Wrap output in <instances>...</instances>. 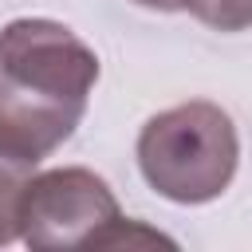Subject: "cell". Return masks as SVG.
Listing matches in <instances>:
<instances>
[{
  "instance_id": "cell-1",
  "label": "cell",
  "mask_w": 252,
  "mask_h": 252,
  "mask_svg": "<svg viewBox=\"0 0 252 252\" xmlns=\"http://www.w3.org/2000/svg\"><path fill=\"white\" fill-rule=\"evenodd\" d=\"M98 79L94 51L55 20H16L0 32V150L43 161L71 138Z\"/></svg>"
},
{
  "instance_id": "cell-2",
  "label": "cell",
  "mask_w": 252,
  "mask_h": 252,
  "mask_svg": "<svg viewBox=\"0 0 252 252\" xmlns=\"http://www.w3.org/2000/svg\"><path fill=\"white\" fill-rule=\"evenodd\" d=\"M138 165L146 181L169 201H213L236 173V130L213 102L173 106L142 126Z\"/></svg>"
},
{
  "instance_id": "cell-3",
  "label": "cell",
  "mask_w": 252,
  "mask_h": 252,
  "mask_svg": "<svg viewBox=\"0 0 252 252\" xmlns=\"http://www.w3.org/2000/svg\"><path fill=\"white\" fill-rule=\"evenodd\" d=\"M20 236L32 248L173 244L161 232L122 220L106 181L87 169H55V173L32 177L20 205Z\"/></svg>"
},
{
  "instance_id": "cell-4",
  "label": "cell",
  "mask_w": 252,
  "mask_h": 252,
  "mask_svg": "<svg viewBox=\"0 0 252 252\" xmlns=\"http://www.w3.org/2000/svg\"><path fill=\"white\" fill-rule=\"evenodd\" d=\"M32 169H35L32 161L0 150V244L20 236V205H24Z\"/></svg>"
},
{
  "instance_id": "cell-5",
  "label": "cell",
  "mask_w": 252,
  "mask_h": 252,
  "mask_svg": "<svg viewBox=\"0 0 252 252\" xmlns=\"http://www.w3.org/2000/svg\"><path fill=\"white\" fill-rule=\"evenodd\" d=\"M169 12H193L217 32H240L252 24V0H169Z\"/></svg>"
},
{
  "instance_id": "cell-6",
  "label": "cell",
  "mask_w": 252,
  "mask_h": 252,
  "mask_svg": "<svg viewBox=\"0 0 252 252\" xmlns=\"http://www.w3.org/2000/svg\"><path fill=\"white\" fill-rule=\"evenodd\" d=\"M134 4H146V8H161V12H169V0H134Z\"/></svg>"
}]
</instances>
